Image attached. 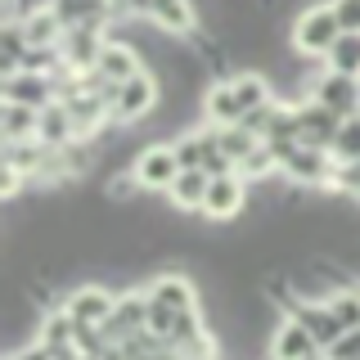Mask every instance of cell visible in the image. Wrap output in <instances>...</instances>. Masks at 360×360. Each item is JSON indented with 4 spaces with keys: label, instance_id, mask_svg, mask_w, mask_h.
I'll list each match as a JSON object with an SVG mask.
<instances>
[{
    "label": "cell",
    "instance_id": "9c48e42d",
    "mask_svg": "<svg viewBox=\"0 0 360 360\" xmlns=\"http://www.w3.org/2000/svg\"><path fill=\"white\" fill-rule=\"evenodd\" d=\"M207 189H212L207 172H180V180L172 185V194H176L180 207H194V202H207Z\"/></svg>",
    "mask_w": 360,
    "mask_h": 360
},
{
    "label": "cell",
    "instance_id": "52a82bcc",
    "mask_svg": "<svg viewBox=\"0 0 360 360\" xmlns=\"http://www.w3.org/2000/svg\"><path fill=\"white\" fill-rule=\"evenodd\" d=\"M315 352H320V347H315V338L302 329V324H284V329L275 333V360H307Z\"/></svg>",
    "mask_w": 360,
    "mask_h": 360
},
{
    "label": "cell",
    "instance_id": "30bf717a",
    "mask_svg": "<svg viewBox=\"0 0 360 360\" xmlns=\"http://www.w3.org/2000/svg\"><path fill=\"white\" fill-rule=\"evenodd\" d=\"M144 9H149L167 32L189 27V0H144Z\"/></svg>",
    "mask_w": 360,
    "mask_h": 360
},
{
    "label": "cell",
    "instance_id": "44dd1931",
    "mask_svg": "<svg viewBox=\"0 0 360 360\" xmlns=\"http://www.w3.org/2000/svg\"><path fill=\"white\" fill-rule=\"evenodd\" d=\"M14 360H50V352H45V347H37V352H32V347H27V352H18Z\"/></svg>",
    "mask_w": 360,
    "mask_h": 360
},
{
    "label": "cell",
    "instance_id": "5b68a950",
    "mask_svg": "<svg viewBox=\"0 0 360 360\" xmlns=\"http://www.w3.org/2000/svg\"><path fill=\"white\" fill-rule=\"evenodd\" d=\"M95 68L108 77V82H131V77H140V63H135V50H127V45H104L99 50V59H95Z\"/></svg>",
    "mask_w": 360,
    "mask_h": 360
},
{
    "label": "cell",
    "instance_id": "2e32d148",
    "mask_svg": "<svg viewBox=\"0 0 360 360\" xmlns=\"http://www.w3.org/2000/svg\"><path fill=\"white\" fill-rule=\"evenodd\" d=\"M234 95H239L243 108H266V82L262 77H239V82H234Z\"/></svg>",
    "mask_w": 360,
    "mask_h": 360
},
{
    "label": "cell",
    "instance_id": "ffe728a7",
    "mask_svg": "<svg viewBox=\"0 0 360 360\" xmlns=\"http://www.w3.org/2000/svg\"><path fill=\"white\" fill-rule=\"evenodd\" d=\"M338 22H342V32H356L360 27V0H338Z\"/></svg>",
    "mask_w": 360,
    "mask_h": 360
},
{
    "label": "cell",
    "instance_id": "7c38bea8",
    "mask_svg": "<svg viewBox=\"0 0 360 360\" xmlns=\"http://www.w3.org/2000/svg\"><path fill=\"white\" fill-rule=\"evenodd\" d=\"M153 302L180 315V311H189V302H194V297H189V284H185V279H162L158 292H153Z\"/></svg>",
    "mask_w": 360,
    "mask_h": 360
},
{
    "label": "cell",
    "instance_id": "603a6c76",
    "mask_svg": "<svg viewBox=\"0 0 360 360\" xmlns=\"http://www.w3.org/2000/svg\"><path fill=\"white\" fill-rule=\"evenodd\" d=\"M307 360H324V356H320V352H315V356H307Z\"/></svg>",
    "mask_w": 360,
    "mask_h": 360
},
{
    "label": "cell",
    "instance_id": "4fadbf2b",
    "mask_svg": "<svg viewBox=\"0 0 360 360\" xmlns=\"http://www.w3.org/2000/svg\"><path fill=\"white\" fill-rule=\"evenodd\" d=\"M27 45H50L54 32H59V14L54 9H41V14H27Z\"/></svg>",
    "mask_w": 360,
    "mask_h": 360
},
{
    "label": "cell",
    "instance_id": "6da1fadb",
    "mask_svg": "<svg viewBox=\"0 0 360 360\" xmlns=\"http://www.w3.org/2000/svg\"><path fill=\"white\" fill-rule=\"evenodd\" d=\"M338 37H342V22H338V9H307L297 22V45L302 50H333Z\"/></svg>",
    "mask_w": 360,
    "mask_h": 360
},
{
    "label": "cell",
    "instance_id": "9a60e30c",
    "mask_svg": "<svg viewBox=\"0 0 360 360\" xmlns=\"http://www.w3.org/2000/svg\"><path fill=\"white\" fill-rule=\"evenodd\" d=\"M54 14H59V22L68 18H86V22H99V0H54Z\"/></svg>",
    "mask_w": 360,
    "mask_h": 360
},
{
    "label": "cell",
    "instance_id": "7402d4cb",
    "mask_svg": "<svg viewBox=\"0 0 360 360\" xmlns=\"http://www.w3.org/2000/svg\"><path fill=\"white\" fill-rule=\"evenodd\" d=\"M122 5H135V9H144V0H122Z\"/></svg>",
    "mask_w": 360,
    "mask_h": 360
},
{
    "label": "cell",
    "instance_id": "3957f363",
    "mask_svg": "<svg viewBox=\"0 0 360 360\" xmlns=\"http://www.w3.org/2000/svg\"><path fill=\"white\" fill-rule=\"evenodd\" d=\"M297 324L315 338V347H329V352H333L338 342H342L347 333H352L342 320H338V311H333V307H302V311H297Z\"/></svg>",
    "mask_w": 360,
    "mask_h": 360
},
{
    "label": "cell",
    "instance_id": "e0dca14e",
    "mask_svg": "<svg viewBox=\"0 0 360 360\" xmlns=\"http://www.w3.org/2000/svg\"><path fill=\"white\" fill-rule=\"evenodd\" d=\"M32 127H37V112H32V108H22V104L5 108V135H9V140H18V135L32 131Z\"/></svg>",
    "mask_w": 360,
    "mask_h": 360
},
{
    "label": "cell",
    "instance_id": "8fae6325",
    "mask_svg": "<svg viewBox=\"0 0 360 360\" xmlns=\"http://www.w3.org/2000/svg\"><path fill=\"white\" fill-rule=\"evenodd\" d=\"M207 112L217 122H239L243 117V104H239V95H234V86H217L207 95Z\"/></svg>",
    "mask_w": 360,
    "mask_h": 360
},
{
    "label": "cell",
    "instance_id": "cb8c5ba5",
    "mask_svg": "<svg viewBox=\"0 0 360 360\" xmlns=\"http://www.w3.org/2000/svg\"><path fill=\"white\" fill-rule=\"evenodd\" d=\"M352 189H356V194H360V180H356V185H352Z\"/></svg>",
    "mask_w": 360,
    "mask_h": 360
},
{
    "label": "cell",
    "instance_id": "ac0fdd59",
    "mask_svg": "<svg viewBox=\"0 0 360 360\" xmlns=\"http://www.w3.org/2000/svg\"><path fill=\"white\" fill-rule=\"evenodd\" d=\"M338 153L342 158H352V162H360V122H342L338 127Z\"/></svg>",
    "mask_w": 360,
    "mask_h": 360
},
{
    "label": "cell",
    "instance_id": "8992f818",
    "mask_svg": "<svg viewBox=\"0 0 360 360\" xmlns=\"http://www.w3.org/2000/svg\"><path fill=\"white\" fill-rule=\"evenodd\" d=\"M149 104H153V77L149 72L122 82V90H117V112L122 117H140V112H149Z\"/></svg>",
    "mask_w": 360,
    "mask_h": 360
},
{
    "label": "cell",
    "instance_id": "d6986e66",
    "mask_svg": "<svg viewBox=\"0 0 360 360\" xmlns=\"http://www.w3.org/2000/svg\"><path fill=\"white\" fill-rule=\"evenodd\" d=\"M9 104H18V99H41L45 95V86L37 82V77H9Z\"/></svg>",
    "mask_w": 360,
    "mask_h": 360
},
{
    "label": "cell",
    "instance_id": "7a4b0ae2",
    "mask_svg": "<svg viewBox=\"0 0 360 360\" xmlns=\"http://www.w3.org/2000/svg\"><path fill=\"white\" fill-rule=\"evenodd\" d=\"M135 176H140V185H176L180 180V158L176 149H167V144H153L149 153H140V162H135Z\"/></svg>",
    "mask_w": 360,
    "mask_h": 360
},
{
    "label": "cell",
    "instance_id": "5bb4252c",
    "mask_svg": "<svg viewBox=\"0 0 360 360\" xmlns=\"http://www.w3.org/2000/svg\"><path fill=\"white\" fill-rule=\"evenodd\" d=\"M333 63H338V77L356 72V68H360V37L342 32V37H338V45H333Z\"/></svg>",
    "mask_w": 360,
    "mask_h": 360
},
{
    "label": "cell",
    "instance_id": "ba28073f",
    "mask_svg": "<svg viewBox=\"0 0 360 360\" xmlns=\"http://www.w3.org/2000/svg\"><path fill=\"white\" fill-rule=\"evenodd\" d=\"M112 311V297L104 288H82L72 302H68V315L72 320H82V324H90V320H104V315Z\"/></svg>",
    "mask_w": 360,
    "mask_h": 360
},
{
    "label": "cell",
    "instance_id": "277c9868",
    "mask_svg": "<svg viewBox=\"0 0 360 360\" xmlns=\"http://www.w3.org/2000/svg\"><path fill=\"white\" fill-rule=\"evenodd\" d=\"M239 202H243V185H239V176H212L207 202H202L212 217H234V212H239Z\"/></svg>",
    "mask_w": 360,
    "mask_h": 360
}]
</instances>
